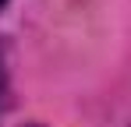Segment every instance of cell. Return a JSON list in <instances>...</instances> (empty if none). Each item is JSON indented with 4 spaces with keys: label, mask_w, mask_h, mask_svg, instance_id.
Masks as SVG:
<instances>
[{
    "label": "cell",
    "mask_w": 131,
    "mask_h": 127,
    "mask_svg": "<svg viewBox=\"0 0 131 127\" xmlns=\"http://www.w3.org/2000/svg\"><path fill=\"white\" fill-rule=\"evenodd\" d=\"M4 4H7V0H0V7H4Z\"/></svg>",
    "instance_id": "cell-1"
}]
</instances>
